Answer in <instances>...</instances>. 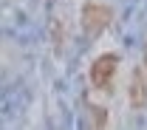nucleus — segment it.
<instances>
[{
    "label": "nucleus",
    "mask_w": 147,
    "mask_h": 130,
    "mask_svg": "<svg viewBox=\"0 0 147 130\" xmlns=\"http://www.w3.org/2000/svg\"><path fill=\"white\" fill-rule=\"evenodd\" d=\"M127 99H130V108H144L147 105V71H144V65L130 74Z\"/></svg>",
    "instance_id": "obj_3"
},
{
    "label": "nucleus",
    "mask_w": 147,
    "mask_h": 130,
    "mask_svg": "<svg viewBox=\"0 0 147 130\" xmlns=\"http://www.w3.org/2000/svg\"><path fill=\"white\" fill-rule=\"evenodd\" d=\"M116 68H119V54H102L93 59L91 65V82L93 88H110L113 76H116Z\"/></svg>",
    "instance_id": "obj_2"
},
{
    "label": "nucleus",
    "mask_w": 147,
    "mask_h": 130,
    "mask_svg": "<svg viewBox=\"0 0 147 130\" xmlns=\"http://www.w3.org/2000/svg\"><path fill=\"white\" fill-rule=\"evenodd\" d=\"M79 20H82V34L93 40V37H99V34L110 26L113 11H110L108 6H102V3H85Z\"/></svg>",
    "instance_id": "obj_1"
},
{
    "label": "nucleus",
    "mask_w": 147,
    "mask_h": 130,
    "mask_svg": "<svg viewBox=\"0 0 147 130\" xmlns=\"http://www.w3.org/2000/svg\"><path fill=\"white\" fill-rule=\"evenodd\" d=\"M142 65H144V71H147V42H144V54H142Z\"/></svg>",
    "instance_id": "obj_5"
},
{
    "label": "nucleus",
    "mask_w": 147,
    "mask_h": 130,
    "mask_svg": "<svg viewBox=\"0 0 147 130\" xmlns=\"http://www.w3.org/2000/svg\"><path fill=\"white\" fill-rule=\"evenodd\" d=\"M91 113H93V125H96V127H102V125L108 122V116H105L102 108H93V105H91Z\"/></svg>",
    "instance_id": "obj_4"
}]
</instances>
